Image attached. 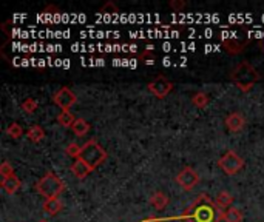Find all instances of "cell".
<instances>
[{
	"mask_svg": "<svg viewBox=\"0 0 264 222\" xmlns=\"http://www.w3.org/2000/svg\"><path fill=\"white\" fill-rule=\"evenodd\" d=\"M222 216L224 212L216 207L215 200L202 193L190 204V207L180 216V219H187L188 222H220Z\"/></svg>",
	"mask_w": 264,
	"mask_h": 222,
	"instance_id": "6da1fadb",
	"label": "cell"
},
{
	"mask_svg": "<svg viewBox=\"0 0 264 222\" xmlns=\"http://www.w3.org/2000/svg\"><path fill=\"white\" fill-rule=\"evenodd\" d=\"M230 80L235 84V86L240 91L249 92L260 80V72L252 64H249L248 60H242L232 70Z\"/></svg>",
	"mask_w": 264,
	"mask_h": 222,
	"instance_id": "7a4b0ae2",
	"label": "cell"
},
{
	"mask_svg": "<svg viewBox=\"0 0 264 222\" xmlns=\"http://www.w3.org/2000/svg\"><path fill=\"white\" fill-rule=\"evenodd\" d=\"M107 152L105 148L96 140V139H88L82 148H80V154L78 159L84 160L92 170H96L99 165H102L105 160H107Z\"/></svg>",
	"mask_w": 264,
	"mask_h": 222,
	"instance_id": "3957f363",
	"label": "cell"
},
{
	"mask_svg": "<svg viewBox=\"0 0 264 222\" xmlns=\"http://www.w3.org/2000/svg\"><path fill=\"white\" fill-rule=\"evenodd\" d=\"M36 190L45 199H54V198H59L64 193L65 182L59 176H56L54 173L48 172L36 184Z\"/></svg>",
	"mask_w": 264,
	"mask_h": 222,
	"instance_id": "277c9868",
	"label": "cell"
},
{
	"mask_svg": "<svg viewBox=\"0 0 264 222\" xmlns=\"http://www.w3.org/2000/svg\"><path fill=\"white\" fill-rule=\"evenodd\" d=\"M218 166L227 176H234L244 168V159L236 152L228 150V152H226L224 156L220 158Z\"/></svg>",
	"mask_w": 264,
	"mask_h": 222,
	"instance_id": "5b68a950",
	"label": "cell"
},
{
	"mask_svg": "<svg viewBox=\"0 0 264 222\" xmlns=\"http://www.w3.org/2000/svg\"><path fill=\"white\" fill-rule=\"evenodd\" d=\"M176 182H178V185L182 190L192 192L200 184V174L193 166H184V168L176 174Z\"/></svg>",
	"mask_w": 264,
	"mask_h": 222,
	"instance_id": "8992f818",
	"label": "cell"
},
{
	"mask_svg": "<svg viewBox=\"0 0 264 222\" xmlns=\"http://www.w3.org/2000/svg\"><path fill=\"white\" fill-rule=\"evenodd\" d=\"M147 90L152 92L153 96H156L158 99H164V98H167L170 92H172V90H173V82H170V80H168L167 78H164V76H158V78H154L152 82H148Z\"/></svg>",
	"mask_w": 264,
	"mask_h": 222,
	"instance_id": "52a82bcc",
	"label": "cell"
},
{
	"mask_svg": "<svg viewBox=\"0 0 264 222\" xmlns=\"http://www.w3.org/2000/svg\"><path fill=\"white\" fill-rule=\"evenodd\" d=\"M76 100H78V96L66 86H62L52 94V102H54L60 110H70L76 104Z\"/></svg>",
	"mask_w": 264,
	"mask_h": 222,
	"instance_id": "ba28073f",
	"label": "cell"
},
{
	"mask_svg": "<svg viewBox=\"0 0 264 222\" xmlns=\"http://www.w3.org/2000/svg\"><path fill=\"white\" fill-rule=\"evenodd\" d=\"M224 125L230 133H240L246 126V119L240 111H234V113L227 114V118L224 119Z\"/></svg>",
	"mask_w": 264,
	"mask_h": 222,
	"instance_id": "9c48e42d",
	"label": "cell"
},
{
	"mask_svg": "<svg viewBox=\"0 0 264 222\" xmlns=\"http://www.w3.org/2000/svg\"><path fill=\"white\" fill-rule=\"evenodd\" d=\"M246 45H248V40H240L236 37H226V39H222V50L230 56H238L244 52Z\"/></svg>",
	"mask_w": 264,
	"mask_h": 222,
	"instance_id": "30bf717a",
	"label": "cell"
},
{
	"mask_svg": "<svg viewBox=\"0 0 264 222\" xmlns=\"http://www.w3.org/2000/svg\"><path fill=\"white\" fill-rule=\"evenodd\" d=\"M44 212L50 216H56L62 212L64 208V204L59 198H54V199H45L44 206H42Z\"/></svg>",
	"mask_w": 264,
	"mask_h": 222,
	"instance_id": "8fae6325",
	"label": "cell"
},
{
	"mask_svg": "<svg viewBox=\"0 0 264 222\" xmlns=\"http://www.w3.org/2000/svg\"><path fill=\"white\" fill-rule=\"evenodd\" d=\"M232 202H234V196L228 193V192H226V190L220 192L216 194V198H215V204H216V207L221 212H226V210L232 207Z\"/></svg>",
	"mask_w": 264,
	"mask_h": 222,
	"instance_id": "7c38bea8",
	"label": "cell"
},
{
	"mask_svg": "<svg viewBox=\"0 0 264 222\" xmlns=\"http://www.w3.org/2000/svg\"><path fill=\"white\" fill-rule=\"evenodd\" d=\"M170 202V198L164 192H154L150 196V204L156 210H164Z\"/></svg>",
	"mask_w": 264,
	"mask_h": 222,
	"instance_id": "4fadbf2b",
	"label": "cell"
},
{
	"mask_svg": "<svg viewBox=\"0 0 264 222\" xmlns=\"http://www.w3.org/2000/svg\"><path fill=\"white\" fill-rule=\"evenodd\" d=\"M93 170L90 168V166H88L84 160H80V159H76L74 160V164L72 165V173L78 178V179H85L88 174H90Z\"/></svg>",
	"mask_w": 264,
	"mask_h": 222,
	"instance_id": "5bb4252c",
	"label": "cell"
},
{
	"mask_svg": "<svg viewBox=\"0 0 264 222\" xmlns=\"http://www.w3.org/2000/svg\"><path fill=\"white\" fill-rule=\"evenodd\" d=\"M22 182L17 176H11L6 179H2V188L8 193V194H16L17 192L20 190Z\"/></svg>",
	"mask_w": 264,
	"mask_h": 222,
	"instance_id": "9a60e30c",
	"label": "cell"
},
{
	"mask_svg": "<svg viewBox=\"0 0 264 222\" xmlns=\"http://www.w3.org/2000/svg\"><path fill=\"white\" fill-rule=\"evenodd\" d=\"M26 138L32 142V144H39L45 139V130L40 125H31L26 132Z\"/></svg>",
	"mask_w": 264,
	"mask_h": 222,
	"instance_id": "2e32d148",
	"label": "cell"
},
{
	"mask_svg": "<svg viewBox=\"0 0 264 222\" xmlns=\"http://www.w3.org/2000/svg\"><path fill=\"white\" fill-rule=\"evenodd\" d=\"M90 130H92V125L88 124L85 119H82V118H78L76 122H74L73 126H72V132H73L78 138H84V136H86Z\"/></svg>",
	"mask_w": 264,
	"mask_h": 222,
	"instance_id": "e0dca14e",
	"label": "cell"
},
{
	"mask_svg": "<svg viewBox=\"0 0 264 222\" xmlns=\"http://www.w3.org/2000/svg\"><path fill=\"white\" fill-rule=\"evenodd\" d=\"M74 122H76V118H74V114L70 110H62L60 113L58 114V124L60 126H64V128H70V130H72V126H73Z\"/></svg>",
	"mask_w": 264,
	"mask_h": 222,
	"instance_id": "ac0fdd59",
	"label": "cell"
},
{
	"mask_svg": "<svg viewBox=\"0 0 264 222\" xmlns=\"http://www.w3.org/2000/svg\"><path fill=\"white\" fill-rule=\"evenodd\" d=\"M192 104H193V106L198 108V110H204L210 104V98H208L207 92L198 91V92H195V94L192 96Z\"/></svg>",
	"mask_w": 264,
	"mask_h": 222,
	"instance_id": "d6986e66",
	"label": "cell"
},
{
	"mask_svg": "<svg viewBox=\"0 0 264 222\" xmlns=\"http://www.w3.org/2000/svg\"><path fill=\"white\" fill-rule=\"evenodd\" d=\"M242 212L238 207H230L228 210L224 212V222H242Z\"/></svg>",
	"mask_w": 264,
	"mask_h": 222,
	"instance_id": "ffe728a7",
	"label": "cell"
},
{
	"mask_svg": "<svg viewBox=\"0 0 264 222\" xmlns=\"http://www.w3.org/2000/svg\"><path fill=\"white\" fill-rule=\"evenodd\" d=\"M6 134L11 138V139H20L24 136V128L20 126V124L17 122H11L8 126H6Z\"/></svg>",
	"mask_w": 264,
	"mask_h": 222,
	"instance_id": "44dd1931",
	"label": "cell"
},
{
	"mask_svg": "<svg viewBox=\"0 0 264 222\" xmlns=\"http://www.w3.org/2000/svg\"><path fill=\"white\" fill-rule=\"evenodd\" d=\"M118 12H119V8L114 2H112V0L105 2L99 10V14H102V16H116Z\"/></svg>",
	"mask_w": 264,
	"mask_h": 222,
	"instance_id": "7402d4cb",
	"label": "cell"
},
{
	"mask_svg": "<svg viewBox=\"0 0 264 222\" xmlns=\"http://www.w3.org/2000/svg\"><path fill=\"white\" fill-rule=\"evenodd\" d=\"M22 110L25 111V113H28V114H32V113H36L38 111V108H39V102L34 99V98H28V99H25L24 102H22Z\"/></svg>",
	"mask_w": 264,
	"mask_h": 222,
	"instance_id": "603a6c76",
	"label": "cell"
},
{
	"mask_svg": "<svg viewBox=\"0 0 264 222\" xmlns=\"http://www.w3.org/2000/svg\"><path fill=\"white\" fill-rule=\"evenodd\" d=\"M0 176H2V179L11 178V176H16V174H14V168H12V165H11L8 160H4V162H2V165H0Z\"/></svg>",
	"mask_w": 264,
	"mask_h": 222,
	"instance_id": "cb8c5ba5",
	"label": "cell"
},
{
	"mask_svg": "<svg viewBox=\"0 0 264 222\" xmlns=\"http://www.w3.org/2000/svg\"><path fill=\"white\" fill-rule=\"evenodd\" d=\"M138 59L140 62H146V64H152V60L154 59V54H153V46H147L142 52L138 54Z\"/></svg>",
	"mask_w": 264,
	"mask_h": 222,
	"instance_id": "d4e9b609",
	"label": "cell"
},
{
	"mask_svg": "<svg viewBox=\"0 0 264 222\" xmlns=\"http://www.w3.org/2000/svg\"><path fill=\"white\" fill-rule=\"evenodd\" d=\"M80 148H82V145H78V144L72 142V144H70V145L65 148V153H66L70 158H74V159H78V158H79V154H80Z\"/></svg>",
	"mask_w": 264,
	"mask_h": 222,
	"instance_id": "484cf974",
	"label": "cell"
},
{
	"mask_svg": "<svg viewBox=\"0 0 264 222\" xmlns=\"http://www.w3.org/2000/svg\"><path fill=\"white\" fill-rule=\"evenodd\" d=\"M168 6L173 10V11H182L187 8V4L184 2V0H170Z\"/></svg>",
	"mask_w": 264,
	"mask_h": 222,
	"instance_id": "4316f807",
	"label": "cell"
},
{
	"mask_svg": "<svg viewBox=\"0 0 264 222\" xmlns=\"http://www.w3.org/2000/svg\"><path fill=\"white\" fill-rule=\"evenodd\" d=\"M42 12H44V14H46V16H48V14H52V16H56V17H58V16H59V12H60V10H59L58 6H54V5H48V6H46Z\"/></svg>",
	"mask_w": 264,
	"mask_h": 222,
	"instance_id": "83f0119b",
	"label": "cell"
},
{
	"mask_svg": "<svg viewBox=\"0 0 264 222\" xmlns=\"http://www.w3.org/2000/svg\"><path fill=\"white\" fill-rule=\"evenodd\" d=\"M140 222H166V219H162V218H154V216H152V218L142 219Z\"/></svg>",
	"mask_w": 264,
	"mask_h": 222,
	"instance_id": "f1b7e54d",
	"label": "cell"
},
{
	"mask_svg": "<svg viewBox=\"0 0 264 222\" xmlns=\"http://www.w3.org/2000/svg\"><path fill=\"white\" fill-rule=\"evenodd\" d=\"M260 48H261V50H262V52H264V39L260 42Z\"/></svg>",
	"mask_w": 264,
	"mask_h": 222,
	"instance_id": "f546056e",
	"label": "cell"
},
{
	"mask_svg": "<svg viewBox=\"0 0 264 222\" xmlns=\"http://www.w3.org/2000/svg\"><path fill=\"white\" fill-rule=\"evenodd\" d=\"M39 222H48V220H46V219H40Z\"/></svg>",
	"mask_w": 264,
	"mask_h": 222,
	"instance_id": "4dcf8cb0",
	"label": "cell"
}]
</instances>
